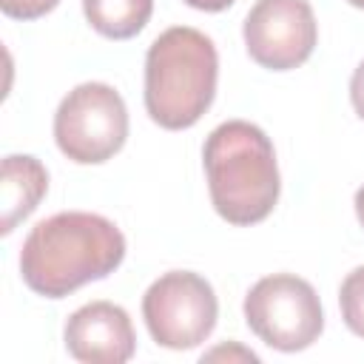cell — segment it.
<instances>
[{
	"label": "cell",
	"mask_w": 364,
	"mask_h": 364,
	"mask_svg": "<svg viewBox=\"0 0 364 364\" xmlns=\"http://www.w3.org/2000/svg\"><path fill=\"white\" fill-rule=\"evenodd\" d=\"M122 259L125 236L111 219L63 210L31 228L20 250V273L34 293L63 299L88 282L105 279Z\"/></svg>",
	"instance_id": "6da1fadb"
},
{
	"label": "cell",
	"mask_w": 364,
	"mask_h": 364,
	"mask_svg": "<svg viewBox=\"0 0 364 364\" xmlns=\"http://www.w3.org/2000/svg\"><path fill=\"white\" fill-rule=\"evenodd\" d=\"M208 191L216 213L230 225H256L279 202V165L267 134L245 119L210 131L202 148Z\"/></svg>",
	"instance_id": "7a4b0ae2"
},
{
	"label": "cell",
	"mask_w": 364,
	"mask_h": 364,
	"mask_svg": "<svg viewBox=\"0 0 364 364\" xmlns=\"http://www.w3.org/2000/svg\"><path fill=\"white\" fill-rule=\"evenodd\" d=\"M219 57L208 34L191 26L165 28L145 54V111L168 131L191 128L216 94Z\"/></svg>",
	"instance_id": "3957f363"
},
{
	"label": "cell",
	"mask_w": 364,
	"mask_h": 364,
	"mask_svg": "<svg viewBox=\"0 0 364 364\" xmlns=\"http://www.w3.org/2000/svg\"><path fill=\"white\" fill-rule=\"evenodd\" d=\"M247 327L273 350L299 353L324 330L321 301L310 282L293 273L259 279L245 296Z\"/></svg>",
	"instance_id": "277c9868"
},
{
	"label": "cell",
	"mask_w": 364,
	"mask_h": 364,
	"mask_svg": "<svg viewBox=\"0 0 364 364\" xmlns=\"http://www.w3.org/2000/svg\"><path fill=\"white\" fill-rule=\"evenodd\" d=\"M128 136V111L117 88L82 82L68 91L54 114L57 148L77 165L111 159Z\"/></svg>",
	"instance_id": "5b68a950"
},
{
	"label": "cell",
	"mask_w": 364,
	"mask_h": 364,
	"mask_svg": "<svg viewBox=\"0 0 364 364\" xmlns=\"http://www.w3.org/2000/svg\"><path fill=\"white\" fill-rule=\"evenodd\" d=\"M219 304L210 282L191 270L159 276L142 296V318L151 338L168 350H191L216 327Z\"/></svg>",
	"instance_id": "8992f818"
},
{
	"label": "cell",
	"mask_w": 364,
	"mask_h": 364,
	"mask_svg": "<svg viewBox=\"0 0 364 364\" xmlns=\"http://www.w3.org/2000/svg\"><path fill=\"white\" fill-rule=\"evenodd\" d=\"M247 54L270 71L301 65L318 40V26L307 0H256L245 17Z\"/></svg>",
	"instance_id": "52a82bcc"
},
{
	"label": "cell",
	"mask_w": 364,
	"mask_h": 364,
	"mask_svg": "<svg viewBox=\"0 0 364 364\" xmlns=\"http://www.w3.org/2000/svg\"><path fill=\"white\" fill-rule=\"evenodd\" d=\"M65 350L85 364H122L136 350L128 313L114 301H91L65 321Z\"/></svg>",
	"instance_id": "ba28073f"
},
{
	"label": "cell",
	"mask_w": 364,
	"mask_h": 364,
	"mask_svg": "<svg viewBox=\"0 0 364 364\" xmlns=\"http://www.w3.org/2000/svg\"><path fill=\"white\" fill-rule=\"evenodd\" d=\"M48 191V173L40 159L28 154H11L3 159V182H0V233L9 236L17 222H23L46 196Z\"/></svg>",
	"instance_id": "9c48e42d"
},
{
	"label": "cell",
	"mask_w": 364,
	"mask_h": 364,
	"mask_svg": "<svg viewBox=\"0 0 364 364\" xmlns=\"http://www.w3.org/2000/svg\"><path fill=\"white\" fill-rule=\"evenodd\" d=\"M85 20L108 40H128L145 28L154 0H82Z\"/></svg>",
	"instance_id": "30bf717a"
},
{
	"label": "cell",
	"mask_w": 364,
	"mask_h": 364,
	"mask_svg": "<svg viewBox=\"0 0 364 364\" xmlns=\"http://www.w3.org/2000/svg\"><path fill=\"white\" fill-rule=\"evenodd\" d=\"M338 307H341V318L344 324L364 338V264L350 270L347 279L341 282L338 290Z\"/></svg>",
	"instance_id": "8fae6325"
},
{
	"label": "cell",
	"mask_w": 364,
	"mask_h": 364,
	"mask_svg": "<svg viewBox=\"0 0 364 364\" xmlns=\"http://www.w3.org/2000/svg\"><path fill=\"white\" fill-rule=\"evenodd\" d=\"M60 0H0V9L6 17L14 20H37L43 14H48Z\"/></svg>",
	"instance_id": "7c38bea8"
},
{
	"label": "cell",
	"mask_w": 364,
	"mask_h": 364,
	"mask_svg": "<svg viewBox=\"0 0 364 364\" xmlns=\"http://www.w3.org/2000/svg\"><path fill=\"white\" fill-rule=\"evenodd\" d=\"M350 100H353L355 114L364 119V60L355 65V71L350 77Z\"/></svg>",
	"instance_id": "4fadbf2b"
},
{
	"label": "cell",
	"mask_w": 364,
	"mask_h": 364,
	"mask_svg": "<svg viewBox=\"0 0 364 364\" xmlns=\"http://www.w3.org/2000/svg\"><path fill=\"white\" fill-rule=\"evenodd\" d=\"M219 355H228V358H230V355H239V358H245V361H256V353L242 350V347H230V350H228V347H216V350L208 353L205 358H219ZM205 358H202V361H205Z\"/></svg>",
	"instance_id": "5bb4252c"
},
{
	"label": "cell",
	"mask_w": 364,
	"mask_h": 364,
	"mask_svg": "<svg viewBox=\"0 0 364 364\" xmlns=\"http://www.w3.org/2000/svg\"><path fill=\"white\" fill-rule=\"evenodd\" d=\"M191 9H199V11H222L228 6H233V0H185Z\"/></svg>",
	"instance_id": "9a60e30c"
},
{
	"label": "cell",
	"mask_w": 364,
	"mask_h": 364,
	"mask_svg": "<svg viewBox=\"0 0 364 364\" xmlns=\"http://www.w3.org/2000/svg\"><path fill=\"white\" fill-rule=\"evenodd\" d=\"M355 216H358V222L364 225V185L355 191Z\"/></svg>",
	"instance_id": "2e32d148"
},
{
	"label": "cell",
	"mask_w": 364,
	"mask_h": 364,
	"mask_svg": "<svg viewBox=\"0 0 364 364\" xmlns=\"http://www.w3.org/2000/svg\"><path fill=\"white\" fill-rule=\"evenodd\" d=\"M350 6H355V9H364V0H347Z\"/></svg>",
	"instance_id": "e0dca14e"
}]
</instances>
